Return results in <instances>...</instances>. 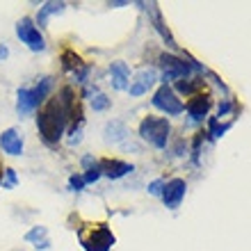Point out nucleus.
<instances>
[{
	"label": "nucleus",
	"mask_w": 251,
	"mask_h": 251,
	"mask_svg": "<svg viewBox=\"0 0 251 251\" xmlns=\"http://www.w3.org/2000/svg\"><path fill=\"white\" fill-rule=\"evenodd\" d=\"M82 245L87 251H110L114 245V235L105 224H100L99 228H94L89 238H82Z\"/></svg>",
	"instance_id": "0eeeda50"
},
{
	"label": "nucleus",
	"mask_w": 251,
	"mask_h": 251,
	"mask_svg": "<svg viewBox=\"0 0 251 251\" xmlns=\"http://www.w3.org/2000/svg\"><path fill=\"white\" fill-rule=\"evenodd\" d=\"M50 87H53V80L44 78L39 85L23 87V89H19V103H16L19 114H27V112H32V110H37L41 100L46 99V94L50 92Z\"/></svg>",
	"instance_id": "7ed1b4c3"
},
{
	"label": "nucleus",
	"mask_w": 251,
	"mask_h": 251,
	"mask_svg": "<svg viewBox=\"0 0 251 251\" xmlns=\"http://www.w3.org/2000/svg\"><path fill=\"white\" fill-rule=\"evenodd\" d=\"M185 180L183 178H172L169 183H165V192H162V201H165L167 208H172V210H176L180 205V201H183V197H185Z\"/></svg>",
	"instance_id": "6e6552de"
},
{
	"label": "nucleus",
	"mask_w": 251,
	"mask_h": 251,
	"mask_svg": "<svg viewBox=\"0 0 251 251\" xmlns=\"http://www.w3.org/2000/svg\"><path fill=\"white\" fill-rule=\"evenodd\" d=\"M92 107L96 110V112H100V110H107L110 107V99H107L105 94H96L92 99Z\"/></svg>",
	"instance_id": "6ab92c4d"
},
{
	"label": "nucleus",
	"mask_w": 251,
	"mask_h": 251,
	"mask_svg": "<svg viewBox=\"0 0 251 251\" xmlns=\"http://www.w3.org/2000/svg\"><path fill=\"white\" fill-rule=\"evenodd\" d=\"M25 240L27 242H34L37 249H46V247L50 245V242H48V231L44 228V226H34L32 231L25 235Z\"/></svg>",
	"instance_id": "4468645a"
},
{
	"label": "nucleus",
	"mask_w": 251,
	"mask_h": 251,
	"mask_svg": "<svg viewBox=\"0 0 251 251\" xmlns=\"http://www.w3.org/2000/svg\"><path fill=\"white\" fill-rule=\"evenodd\" d=\"M110 73H112V85L114 89H128V78H130V69L126 62H112L110 66Z\"/></svg>",
	"instance_id": "ddd939ff"
},
{
	"label": "nucleus",
	"mask_w": 251,
	"mask_h": 251,
	"mask_svg": "<svg viewBox=\"0 0 251 251\" xmlns=\"http://www.w3.org/2000/svg\"><path fill=\"white\" fill-rule=\"evenodd\" d=\"M16 34H19V39L23 41L30 50H44V48H46V41L41 37L39 27L34 25V21L27 19V16L16 23Z\"/></svg>",
	"instance_id": "39448f33"
},
{
	"label": "nucleus",
	"mask_w": 251,
	"mask_h": 251,
	"mask_svg": "<svg viewBox=\"0 0 251 251\" xmlns=\"http://www.w3.org/2000/svg\"><path fill=\"white\" fill-rule=\"evenodd\" d=\"M7 55H9V50H7V46H5V44H0V62L5 60Z\"/></svg>",
	"instance_id": "a878e982"
},
{
	"label": "nucleus",
	"mask_w": 251,
	"mask_h": 251,
	"mask_svg": "<svg viewBox=\"0 0 251 251\" xmlns=\"http://www.w3.org/2000/svg\"><path fill=\"white\" fill-rule=\"evenodd\" d=\"M155 71L153 69H149V71H139L137 75H135V80H130V85H128V94L130 96H142V94H146L149 89H151L153 85H155Z\"/></svg>",
	"instance_id": "1a4fd4ad"
},
{
	"label": "nucleus",
	"mask_w": 251,
	"mask_h": 251,
	"mask_svg": "<svg viewBox=\"0 0 251 251\" xmlns=\"http://www.w3.org/2000/svg\"><path fill=\"white\" fill-rule=\"evenodd\" d=\"M153 107H158V110H162V112L167 114H180L183 110H185V103L176 96V92H174L169 85H162L158 89V92L153 94V99H151Z\"/></svg>",
	"instance_id": "20e7f679"
},
{
	"label": "nucleus",
	"mask_w": 251,
	"mask_h": 251,
	"mask_svg": "<svg viewBox=\"0 0 251 251\" xmlns=\"http://www.w3.org/2000/svg\"><path fill=\"white\" fill-rule=\"evenodd\" d=\"M210 105H212L210 96H203V94H194V96H192V99L185 103V110H187V114H190L192 119L199 121V119H203L205 114H208Z\"/></svg>",
	"instance_id": "9d476101"
},
{
	"label": "nucleus",
	"mask_w": 251,
	"mask_h": 251,
	"mask_svg": "<svg viewBox=\"0 0 251 251\" xmlns=\"http://www.w3.org/2000/svg\"><path fill=\"white\" fill-rule=\"evenodd\" d=\"M69 185H71L73 190H82L87 183H85V178H82V176H71V178H69Z\"/></svg>",
	"instance_id": "5701e85b"
},
{
	"label": "nucleus",
	"mask_w": 251,
	"mask_h": 251,
	"mask_svg": "<svg viewBox=\"0 0 251 251\" xmlns=\"http://www.w3.org/2000/svg\"><path fill=\"white\" fill-rule=\"evenodd\" d=\"M100 176H103V174H100V167L96 165V167H89V169H87V174L82 176V178H85V183H96V180H99Z\"/></svg>",
	"instance_id": "aec40b11"
},
{
	"label": "nucleus",
	"mask_w": 251,
	"mask_h": 251,
	"mask_svg": "<svg viewBox=\"0 0 251 251\" xmlns=\"http://www.w3.org/2000/svg\"><path fill=\"white\" fill-rule=\"evenodd\" d=\"M160 64H162V80L167 82H172V80H183L190 73V64L183 62L180 57H174V55H162L160 57Z\"/></svg>",
	"instance_id": "423d86ee"
},
{
	"label": "nucleus",
	"mask_w": 251,
	"mask_h": 251,
	"mask_svg": "<svg viewBox=\"0 0 251 251\" xmlns=\"http://www.w3.org/2000/svg\"><path fill=\"white\" fill-rule=\"evenodd\" d=\"M231 128V124H224V126H217V119L210 121V135L212 137H222V132H226Z\"/></svg>",
	"instance_id": "4be33fe9"
},
{
	"label": "nucleus",
	"mask_w": 251,
	"mask_h": 251,
	"mask_svg": "<svg viewBox=\"0 0 251 251\" xmlns=\"http://www.w3.org/2000/svg\"><path fill=\"white\" fill-rule=\"evenodd\" d=\"M169 132H172V126L169 121L162 119V117H146L139 124V135L144 142H149L155 149H165L167 139H169Z\"/></svg>",
	"instance_id": "f03ea898"
},
{
	"label": "nucleus",
	"mask_w": 251,
	"mask_h": 251,
	"mask_svg": "<svg viewBox=\"0 0 251 251\" xmlns=\"http://www.w3.org/2000/svg\"><path fill=\"white\" fill-rule=\"evenodd\" d=\"M64 7H66L64 2H46V5L39 9V25L46 23V16H50V14H60Z\"/></svg>",
	"instance_id": "a211bd4d"
},
{
	"label": "nucleus",
	"mask_w": 251,
	"mask_h": 251,
	"mask_svg": "<svg viewBox=\"0 0 251 251\" xmlns=\"http://www.w3.org/2000/svg\"><path fill=\"white\" fill-rule=\"evenodd\" d=\"M228 110H231V100H226L224 105H219V117H224V114L228 112Z\"/></svg>",
	"instance_id": "393cba45"
},
{
	"label": "nucleus",
	"mask_w": 251,
	"mask_h": 251,
	"mask_svg": "<svg viewBox=\"0 0 251 251\" xmlns=\"http://www.w3.org/2000/svg\"><path fill=\"white\" fill-rule=\"evenodd\" d=\"M0 146H2V151L9 153V155H21L23 153V137H21L19 132L9 128L0 135Z\"/></svg>",
	"instance_id": "f8f14e48"
},
{
	"label": "nucleus",
	"mask_w": 251,
	"mask_h": 251,
	"mask_svg": "<svg viewBox=\"0 0 251 251\" xmlns=\"http://www.w3.org/2000/svg\"><path fill=\"white\" fill-rule=\"evenodd\" d=\"M162 192H165V180L162 178L153 180L151 185H149V194H153V197H162Z\"/></svg>",
	"instance_id": "412c9836"
},
{
	"label": "nucleus",
	"mask_w": 251,
	"mask_h": 251,
	"mask_svg": "<svg viewBox=\"0 0 251 251\" xmlns=\"http://www.w3.org/2000/svg\"><path fill=\"white\" fill-rule=\"evenodd\" d=\"M99 167H100V174H105L107 178H112V180L124 178L126 174L132 172V165H128V162H121V160H110V158L100 160Z\"/></svg>",
	"instance_id": "9b49d317"
},
{
	"label": "nucleus",
	"mask_w": 251,
	"mask_h": 251,
	"mask_svg": "<svg viewBox=\"0 0 251 251\" xmlns=\"http://www.w3.org/2000/svg\"><path fill=\"white\" fill-rule=\"evenodd\" d=\"M203 87V80H176V89H178L180 94H187V96H194V92L197 89H201Z\"/></svg>",
	"instance_id": "f3484780"
},
{
	"label": "nucleus",
	"mask_w": 251,
	"mask_h": 251,
	"mask_svg": "<svg viewBox=\"0 0 251 251\" xmlns=\"http://www.w3.org/2000/svg\"><path fill=\"white\" fill-rule=\"evenodd\" d=\"M7 183H5V187H14L16 185V174H14V169H7Z\"/></svg>",
	"instance_id": "b1692460"
},
{
	"label": "nucleus",
	"mask_w": 251,
	"mask_h": 251,
	"mask_svg": "<svg viewBox=\"0 0 251 251\" xmlns=\"http://www.w3.org/2000/svg\"><path fill=\"white\" fill-rule=\"evenodd\" d=\"M126 135H128V130H126V126L119 124V121H110V124L105 126L107 142H121V139H126Z\"/></svg>",
	"instance_id": "2eb2a0df"
},
{
	"label": "nucleus",
	"mask_w": 251,
	"mask_h": 251,
	"mask_svg": "<svg viewBox=\"0 0 251 251\" xmlns=\"http://www.w3.org/2000/svg\"><path fill=\"white\" fill-rule=\"evenodd\" d=\"M62 66H64V71H78V69L82 71V60L73 50H64L62 53Z\"/></svg>",
	"instance_id": "dca6fc26"
},
{
	"label": "nucleus",
	"mask_w": 251,
	"mask_h": 251,
	"mask_svg": "<svg viewBox=\"0 0 251 251\" xmlns=\"http://www.w3.org/2000/svg\"><path fill=\"white\" fill-rule=\"evenodd\" d=\"M75 114H82L78 110V103H75V94L71 87H64V89H60L57 96L48 100L46 107L37 117V128H39V135L44 137V142L57 144V139L64 135L69 119Z\"/></svg>",
	"instance_id": "f257e3e1"
}]
</instances>
